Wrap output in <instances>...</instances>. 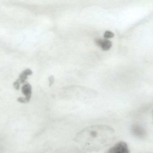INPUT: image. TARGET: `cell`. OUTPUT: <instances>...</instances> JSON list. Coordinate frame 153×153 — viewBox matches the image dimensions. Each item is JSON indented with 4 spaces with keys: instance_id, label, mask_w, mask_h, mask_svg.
<instances>
[{
    "instance_id": "obj_1",
    "label": "cell",
    "mask_w": 153,
    "mask_h": 153,
    "mask_svg": "<svg viewBox=\"0 0 153 153\" xmlns=\"http://www.w3.org/2000/svg\"><path fill=\"white\" fill-rule=\"evenodd\" d=\"M116 132L109 125L96 124L80 131L74 140L80 148L88 152H97L111 146L116 139Z\"/></svg>"
},
{
    "instance_id": "obj_2",
    "label": "cell",
    "mask_w": 153,
    "mask_h": 153,
    "mask_svg": "<svg viewBox=\"0 0 153 153\" xmlns=\"http://www.w3.org/2000/svg\"><path fill=\"white\" fill-rule=\"evenodd\" d=\"M128 145L126 142L120 141L106 151V153H129Z\"/></svg>"
},
{
    "instance_id": "obj_3",
    "label": "cell",
    "mask_w": 153,
    "mask_h": 153,
    "mask_svg": "<svg viewBox=\"0 0 153 153\" xmlns=\"http://www.w3.org/2000/svg\"><path fill=\"white\" fill-rule=\"evenodd\" d=\"M131 132L133 135L140 138H144L146 137V132L142 127L138 124H134L131 128Z\"/></svg>"
},
{
    "instance_id": "obj_4",
    "label": "cell",
    "mask_w": 153,
    "mask_h": 153,
    "mask_svg": "<svg viewBox=\"0 0 153 153\" xmlns=\"http://www.w3.org/2000/svg\"><path fill=\"white\" fill-rule=\"evenodd\" d=\"M95 43L97 46L102 48V50L105 51H108L112 46V42L111 41L106 39H102L96 38L95 39Z\"/></svg>"
},
{
    "instance_id": "obj_5",
    "label": "cell",
    "mask_w": 153,
    "mask_h": 153,
    "mask_svg": "<svg viewBox=\"0 0 153 153\" xmlns=\"http://www.w3.org/2000/svg\"><path fill=\"white\" fill-rule=\"evenodd\" d=\"M22 92L25 96V98L27 102L30 101L32 96V86L29 83H27L24 85L22 88Z\"/></svg>"
},
{
    "instance_id": "obj_6",
    "label": "cell",
    "mask_w": 153,
    "mask_h": 153,
    "mask_svg": "<svg viewBox=\"0 0 153 153\" xmlns=\"http://www.w3.org/2000/svg\"><path fill=\"white\" fill-rule=\"evenodd\" d=\"M33 74V71L29 69H27L22 72L19 75V78L20 83H25L26 80L27 79V76L29 75H31Z\"/></svg>"
},
{
    "instance_id": "obj_7",
    "label": "cell",
    "mask_w": 153,
    "mask_h": 153,
    "mask_svg": "<svg viewBox=\"0 0 153 153\" xmlns=\"http://www.w3.org/2000/svg\"><path fill=\"white\" fill-rule=\"evenodd\" d=\"M114 36V34L111 31H105L104 34V37L106 39L112 38Z\"/></svg>"
},
{
    "instance_id": "obj_8",
    "label": "cell",
    "mask_w": 153,
    "mask_h": 153,
    "mask_svg": "<svg viewBox=\"0 0 153 153\" xmlns=\"http://www.w3.org/2000/svg\"><path fill=\"white\" fill-rule=\"evenodd\" d=\"M20 84L21 83H20V81L18 79L16 81L14 82V84H13V86L16 90H19V89Z\"/></svg>"
},
{
    "instance_id": "obj_9",
    "label": "cell",
    "mask_w": 153,
    "mask_h": 153,
    "mask_svg": "<svg viewBox=\"0 0 153 153\" xmlns=\"http://www.w3.org/2000/svg\"><path fill=\"white\" fill-rule=\"evenodd\" d=\"M49 86H51L54 82V78L53 76H51L49 77Z\"/></svg>"
},
{
    "instance_id": "obj_10",
    "label": "cell",
    "mask_w": 153,
    "mask_h": 153,
    "mask_svg": "<svg viewBox=\"0 0 153 153\" xmlns=\"http://www.w3.org/2000/svg\"><path fill=\"white\" fill-rule=\"evenodd\" d=\"M152 119H153V110H152Z\"/></svg>"
}]
</instances>
